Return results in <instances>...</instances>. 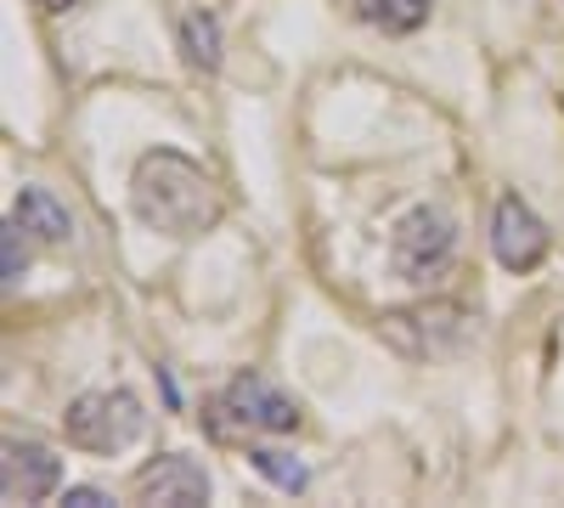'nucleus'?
<instances>
[{"instance_id": "obj_4", "label": "nucleus", "mask_w": 564, "mask_h": 508, "mask_svg": "<svg viewBox=\"0 0 564 508\" xmlns=\"http://www.w3.org/2000/svg\"><path fill=\"white\" fill-rule=\"evenodd\" d=\"M468 328H475V316H468L463 305H412V311H384L379 316V339L390 350H401L406 361H430V356H446L468 339Z\"/></svg>"}, {"instance_id": "obj_8", "label": "nucleus", "mask_w": 564, "mask_h": 508, "mask_svg": "<svg viewBox=\"0 0 564 508\" xmlns=\"http://www.w3.org/2000/svg\"><path fill=\"white\" fill-rule=\"evenodd\" d=\"M63 486V457L45 452L40 441H7V457H0V497L12 508L18 502H45Z\"/></svg>"}, {"instance_id": "obj_9", "label": "nucleus", "mask_w": 564, "mask_h": 508, "mask_svg": "<svg viewBox=\"0 0 564 508\" xmlns=\"http://www.w3.org/2000/svg\"><path fill=\"white\" fill-rule=\"evenodd\" d=\"M12 215L23 220V233L40 238V244H68V238H74V215H68V204H57L45 187H23L18 204H12Z\"/></svg>"}, {"instance_id": "obj_2", "label": "nucleus", "mask_w": 564, "mask_h": 508, "mask_svg": "<svg viewBox=\"0 0 564 508\" xmlns=\"http://www.w3.org/2000/svg\"><path fill=\"white\" fill-rule=\"evenodd\" d=\"M457 255V220L441 204H417L395 220V238H390V266L401 283L412 289H430L435 277H446Z\"/></svg>"}, {"instance_id": "obj_7", "label": "nucleus", "mask_w": 564, "mask_h": 508, "mask_svg": "<svg viewBox=\"0 0 564 508\" xmlns=\"http://www.w3.org/2000/svg\"><path fill=\"white\" fill-rule=\"evenodd\" d=\"M135 497L159 502V508H198V502H209V469L186 452H164L135 475Z\"/></svg>"}, {"instance_id": "obj_12", "label": "nucleus", "mask_w": 564, "mask_h": 508, "mask_svg": "<svg viewBox=\"0 0 564 508\" xmlns=\"http://www.w3.org/2000/svg\"><path fill=\"white\" fill-rule=\"evenodd\" d=\"M249 464L271 480V486H282V491H305L311 486V469L300 464V457L294 452H276V446H254L249 452Z\"/></svg>"}, {"instance_id": "obj_14", "label": "nucleus", "mask_w": 564, "mask_h": 508, "mask_svg": "<svg viewBox=\"0 0 564 508\" xmlns=\"http://www.w3.org/2000/svg\"><path fill=\"white\" fill-rule=\"evenodd\" d=\"M63 502H68V508H102V502H113V497H108L102 486H68Z\"/></svg>"}, {"instance_id": "obj_10", "label": "nucleus", "mask_w": 564, "mask_h": 508, "mask_svg": "<svg viewBox=\"0 0 564 508\" xmlns=\"http://www.w3.org/2000/svg\"><path fill=\"white\" fill-rule=\"evenodd\" d=\"M435 0H356V18L367 29H384V34H412L430 23Z\"/></svg>"}, {"instance_id": "obj_3", "label": "nucleus", "mask_w": 564, "mask_h": 508, "mask_svg": "<svg viewBox=\"0 0 564 508\" xmlns=\"http://www.w3.org/2000/svg\"><path fill=\"white\" fill-rule=\"evenodd\" d=\"M141 430H148V412H141V401H135L130 390H85V396L63 412L68 446L97 452V457L124 452Z\"/></svg>"}, {"instance_id": "obj_11", "label": "nucleus", "mask_w": 564, "mask_h": 508, "mask_svg": "<svg viewBox=\"0 0 564 508\" xmlns=\"http://www.w3.org/2000/svg\"><path fill=\"white\" fill-rule=\"evenodd\" d=\"M181 52L193 68L215 74L220 68V18L215 12H186L181 18Z\"/></svg>"}, {"instance_id": "obj_13", "label": "nucleus", "mask_w": 564, "mask_h": 508, "mask_svg": "<svg viewBox=\"0 0 564 508\" xmlns=\"http://www.w3.org/2000/svg\"><path fill=\"white\" fill-rule=\"evenodd\" d=\"M0 244H7V283H18L23 266H29V249H23V220H18V215L7 220V238H0Z\"/></svg>"}, {"instance_id": "obj_15", "label": "nucleus", "mask_w": 564, "mask_h": 508, "mask_svg": "<svg viewBox=\"0 0 564 508\" xmlns=\"http://www.w3.org/2000/svg\"><path fill=\"white\" fill-rule=\"evenodd\" d=\"M34 7H40V12H74L79 0H34Z\"/></svg>"}, {"instance_id": "obj_1", "label": "nucleus", "mask_w": 564, "mask_h": 508, "mask_svg": "<svg viewBox=\"0 0 564 508\" xmlns=\"http://www.w3.org/2000/svg\"><path fill=\"white\" fill-rule=\"evenodd\" d=\"M130 204H135V220L148 233H164V238H204L226 215L215 175L175 148L141 153V164L130 175Z\"/></svg>"}, {"instance_id": "obj_5", "label": "nucleus", "mask_w": 564, "mask_h": 508, "mask_svg": "<svg viewBox=\"0 0 564 508\" xmlns=\"http://www.w3.org/2000/svg\"><path fill=\"white\" fill-rule=\"evenodd\" d=\"M215 412H220V435L226 430H249V435H294L300 430V401L282 396L265 374H238L220 390Z\"/></svg>"}, {"instance_id": "obj_6", "label": "nucleus", "mask_w": 564, "mask_h": 508, "mask_svg": "<svg viewBox=\"0 0 564 508\" xmlns=\"http://www.w3.org/2000/svg\"><path fill=\"white\" fill-rule=\"evenodd\" d=\"M547 226H542V215L525 204V198H497V215H491V249H497V260L508 266V271H536L542 260H547Z\"/></svg>"}]
</instances>
